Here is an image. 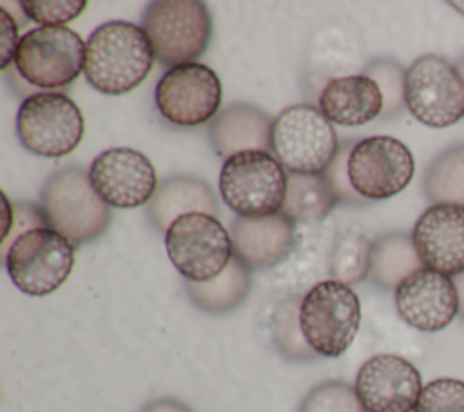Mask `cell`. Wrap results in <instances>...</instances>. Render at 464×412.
Here are the masks:
<instances>
[{
    "label": "cell",
    "instance_id": "1",
    "mask_svg": "<svg viewBox=\"0 0 464 412\" xmlns=\"http://www.w3.org/2000/svg\"><path fill=\"white\" fill-rule=\"evenodd\" d=\"M154 51L143 27L127 20L98 25L85 51V80L107 96H120L138 87L154 65Z\"/></svg>",
    "mask_w": 464,
    "mask_h": 412
},
{
    "label": "cell",
    "instance_id": "2",
    "mask_svg": "<svg viewBox=\"0 0 464 412\" xmlns=\"http://www.w3.org/2000/svg\"><path fill=\"white\" fill-rule=\"evenodd\" d=\"M40 209L45 225L74 247L102 236L111 221L109 205L96 194L89 172L80 165L62 167L45 180Z\"/></svg>",
    "mask_w": 464,
    "mask_h": 412
},
{
    "label": "cell",
    "instance_id": "3",
    "mask_svg": "<svg viewBox=\"0 0 464 412\" xmlns=\"http://www.w3.org/2000/svg\"><path fill=\"white\" fill-rule=\"evenodd\" d=\"M361 301L350 285L335 280L315 283L299 299V327L317 356L339 358L355 339Z\"/></svg>",
    "mask_w": 464,
    "mask_h": 412
},
{
    "label": "cell",
    "instance_id": "4",
    "mask_svg": "<svg viewBox=\"0 0 464 412\" xmlns=\"http://www.w3.org/2000/svg\"><path fill=\"white\" fill-rule=\"evenodd\" d=\"M288 174L268 151H243L223 162L219 194L237 216L277 214L286 196Z\"/></svg>",
    "mask_w": 464,
    "mask_h": 412
},
{
    "label": "cell",
    "instance_id": "5",
    "mask_svg": "<svg viewBox=\"0 0 464 412\" xmlns=\"http://www.w3.org/2000/svg\"><path fill=\"white\" fill-rule=\"evenodd\" d=\"M141 24L156 60L169 69L196 62L212 36L208 7L199 0H154Z\"/></svg>",
    "mask_w": 464,
    "mask_h": 412
},
{
    "label": "cell",
    "instance_id": "6",
    "mask_svg": "<svg viewBox=\"0 0 464 412\" xmlns=\"http://www.w3.org/2000/svg\"><path fill=\"white\" fill-rule=\"evenodd\" d=\"M334 123L314 105H290L272 123L270 152L288 172H324L339 152Z\"/></svg>",
    "mask_w": 464,
    "mask_h": 412
},
{
    "label": "cell",
    "instance_id": "7",
    "mask_svg": "<svg viewBox=\"0 0 464 412\" xmlns=\"http://www.w3.org/2000/svg\"><path fill=\"white\" fill-rule=\"evenodd\" d=\"M4 265L16 289L29 296H47L71 276L74 245L49 227L31 229L7 245Z\"/></svg>",
    "mask_w": 464,
    "mask_h": 412
},
{
    "label": "cell",
    "instance_id": "8",
    "mask_svg": "<svg viewBox=\"0 0 464 412\" xmlns=\"http://www.w3.org/2000/svg\"><path fill=\"white\" fill-rule=\"evenodd\" d=\"M87 44L83 38L62 27H34L20 36L14 67L29 85L44 91L67 87L85 69Z\"/></svg>",
    "mask_w": 464,
    "mask_h": 412
},
{
    "label": "cell",
    "instance_id": "9",
    "mask_svg": "<svg viewBox=\"0 0 464 412\" xmlns=\"http://www.w3.org/2000/svg\"><path fill=\"white\" fill-rule=\"evenodd\" d=\"M170 263L187 281H208L219 276L234 256L230 232L218 216L188 212L165 231Z\"/></svg>",
    "mask_w": 464,
    "mask_h": 412
},
{
    "label": "cell",
    "instance_id": "10",
    "mask_svg": "<svg viewBox=\"0 0 464 412\" xmlns=\"http://www.w3.org/2000/svg\"><path fill=\"white\" fill-rule=\"evenodd\" d=\"M83 129L80 107L63 93H33L16 113L20 143L29 152L44 158L71 154L80 145Z\"/></svg>",
    "mask_w": 464,
    "mask_h": 412
},
{
    "label": "cell",
    "instance_id": "11",
    "mask_svg": "<svg viewBox=\"0 0 464 412\" xmlns=\"http://www.w3.org/2000/svg\"><path fill=\"white\" fill-rule=\"evenodd\" d=\"M404 103L426 127L444 129L464 118V80L455 64L439 56H419L406 69Z\"/></svg>",
    "mask_w": 464,
    "mask_h": 412
},
{
    "label": "cell",
    "instance_id": "12",
    "mask_svg": "<svg viewBox=\"0 0 464 412\" xmlns=\"http://www.w3.org/2000/svg\"><path fill=\"white\" fill-rule=\"evenodd\" d=\"M413 174L411 151L393 136L362 138L353 143L348 156V178L362 200H388L402 192Z\"/></svg>",
    "mask_w": 464,
    "mask_h": 412
},
{
    "label": "cell",
    "instance_id": "13",
    "mask_svg": "<svg viewBox=\"0 0 464 412\" xmlns=\"http://www.w3.org/2000/svg\"><path fill=\"white\" fill-rule=\"evenodd\" d=\"M221 80L205 64L192 62L165 71L154 89L158 113L179 127L212 122L221 111Z\"/></svg>",
    "mask_w": 464,
    "mask_h": 412
},
{
    "label": "cell",
    "instance_id": "14",
    "mask_svg": "<svg viewBox=\"0 0 464 412\" xmlns=\"http://www.w3.org/2000/svg\"><path fill=\"white\" fill-rule=\"evenodd\" d=\"M89 180L96 194L109 207L118 209L150 203L160 185L150 160L130 147H112L100 152L89 165Z\"/></svg>",
    "mask_w": 464,
    "mask_h": 412
},
{
    "label": "cell",
    "instance_id": "15",
    "mask_svg": "<svg viewBox=\"0 0 464 412\" xmlns=\"http://www.w3.org/2000/svg\"><path fill=\"white\" fill-rule=\"evenodd\" d=\"M353 387L366 412H413L422 378L406 358L375 354L361 365Z\"/></svg>",
    "mask_w": 464,
    "mask_h": 412
},
{
    "label": "cell",
    "instance_id": "16",
    "mask_svg": "<svg viewBox=\"0 0 464 412\" xmlns=\"http://www.w3.org/2000/svg\"><path fill=\"white\" fill-rule=\"evenodd\" d=\"M395 309L402 321L420 332H439L459 316L453 278L422 267L395 289Z\"/></svg>",
    "mask_w": 464,
    "mask_h": 412
},
{
    "label": "cell",
    "instance_id": "17",
    "mask_svg": "<svg viewBox=\"0 0 464 412\" xmlns=\"http://www.w3.org/2000/svg\"><path fill=\"white\" fill-rule=\"evenodd\" d=\"M411 240L424 267L450 278L464 272V207L430 205L415 221Z\"/></svg>",
    "mask_w": 464,
    "mask_h": 412
},
{
    "label": "cell",
    "instance_id": "18",
    "mask_svg": "<svg viewBox=\"0 0 464 412\" xmlns=\"http://www.w3.org/2000/svg\"><path fill=\"white\" fill-rule=\"evenodd\" d=\"M234 256L250 270L268 269L283 261L295 245V223L283 212L270 216H236L230 225Z\"/></svg>",
    "mask_w": 464,
    "mask_h": 412
},
{
    "label": "cell",
    "instance_id": "19",
    "mask_svg": "<svg viewBox=\"0 0 464 412\" xmlns=\"http://www.w3.org/2000/svg\"><path fill=\"white\" fill-rule=\"evenodd\" d=\"M382 109V93L377 82L366 74L332 78L319 94V111L334 125H364L381 116Z\"/></svg>",
    "mask_w": 464,
    "mask_h": 412
},
{
    "label": "cell",
    "instance_id": "20",
    "mask_svg": "<svg viewBox=\"0 0 464 412\" xmlns=\"http://www.w3.org/2000/svg\"><path fill=\"white\" fill-rule=\"evenodd\" d=\"M274 120L250 103H232L210 122L208 136L219 156L230 158L243 151H268L272 147Z\"/></svg>",
    "mask_w": 464,
    "mask_h": 412
},
{
    "label": "cell",
    "instance_id": "21",
    "mask_svg": "<svg viewBox=\"0 0 464 412\" xmlns=\"http://www.w3.org/2000/svg\"><path fill=\"white\" fill-rule=\"evenodd\" d=\"M219 211L212 187L196 176L176 174L165 178L147 207V216L156 231L165 232L169 225L188 212L216 216Z\"/></svg>",
    "mask_w": 464,
    "mask_h": 412
},
{
    "label": "cell",
    "instance_id": "22",
    "mask_svg": "<svg viewBox=\"0 0 464 412\" xmlns=\"http://www.w3.org/2000/svg\"><path fill=\"white\" fill-rule=\"evenodd\" d=\"M339 196L324 172H288L286 196L281 212L294 223H312L326 218Z\"/></svg>",
    "mask_w": 464,
    "mask_h": 412
},
{
    "label": "cell",
    "instance_id": "23",
    "mask_svg": "<svg viewBox=\"0 0 464 412\" xmlns=\"http://www.w3.org/2000/svg\"><path fill=\"white\" fill-rule=\"evenodd\" d=\"M250 269L232 256L227 269L208 281H187V292L194 305L210 314H225L239 307L250 292Z\"/></svg>",
    "mask_w": 464,
    "mask_h": 412
},
{
    "label": "cell",
    "instance_id": "24",
    "mask_svg": "<svg viewBox=\"0 0 464 412\" xmlns=\"http://www.w3.org/2000/svg\"><path fill=\"white\" fill-rule=\"evenodd\" d=\"M422 267L411 234L390 232L373 241L368 278L384 290H395L402 280Z\"/></svg>",
    "mask_w": 464,
    "mask_h": 412
},
{
    "label": "cell",
    "instance_id": "25",
    "mask_svg": "<svg viewBox=\"0 0 464 412\" xmlns=\"http://www.w3.org/2000/svg\"><path fill=\"white\" fill-rule=\"evenodd\" d=\"M422 189L431 205L464 207V143L444 149L428 163Z\"/></svg>",
    "mask_w": 464,
    "mask_h": 412
},
{
    "label": "cell",
    "instance_id": "26",
    "mask_svg": "<svg viewBox=\"0 0 464 412\" xmlns=\"http://www.w3.org/2000/svg\"><path fill=\"white\" fill-rule=\"evenodd\" d=\"M372 247L373 241L359 231L341 232L330 250L328 269L332 280L344 285H355L366 280L370 276Z\"/></svg>",
    "mask_w": 464,
    "mask_h": 412
},
{
    "label": "cell",
    "instance_id": "27",
    "mask_svg": "<svg viewBox=\"0 0 464 412\" xmlns=\"http://www.w3.org/2000/svg\"><path fill=\"white\" fill-rule=\"evenodd\" d=\"M299 412H366V408L353 385L346 381H324L304 396Z\"/></svg>",
    "mask_w": 464,
    "mask_h": 412
},
{
    "label": "cell",
    "instance_id": "28",
    "mask_svg": "<svg viewBox=\"0 0 464 412\" xmlns=\"http://www.w3.org/2000/svg\"><path fill=\"white\" fill-rule=\"evenodd\" d=\"M366 76L377 82L382 98H384V109L381 116H393L401 113L404 103V85H406V71L401 64L390 58H379L368 64L364 69Z\"/></svg>",
    "mask_w": 464,
    "mask_h": 412
},
{
    "label": "cell",
    "instance_id": "29",
    "mask_svg": "<svg viewBox=\"0 0 464 412\" xmlns=\"http://www.w3.org/2000/svg\"><path fill=\"white\" fill-rule=\"evenodd\" d=\"M413 412H464V381L439 378L422 387Z\"/></svg>",
    "mask_w": 464,
    "mask_h": 412
},
{
    "label": "cell",
    "instance_id": "30",
    "mask_svg": "<svg viewBox=\"0 0 464 412\" xmlns=\"http://www.w3.org/2000/svg\"><path fill=\"white\" fill-rule=\"evenodd\" d=\"M22 13L44 27H62L78 18L85 7V0H22Z\"/></svg>",
    "mask_w": 464,
    "mask_h": 412
},
{
    "label": "cell",
    "instance_id": "31",
    "mask_svg": "<svg viewBox=\"0 0 464 412\" xmlns=\"http://www.w3.org/2000/svg\"><path fill=\"white\" fill-rule=\"evenodd\" d=\"M276 341L281 352L292 359H312L317 354L304 341L299 327V305H283L276 316Z\"/></svg>",
    "mask_w": 464,
    "mask_h": 412
},
{
    "label": "cell",
    "instance_id": "32",
    "mask_svg": "<svg viewBox=\"0 0 464 412\" xmlns=\"http://www.w3.org/2000/svg\"><path fill=\"white\" fill-rule=\"evenodd\" d=\"M352 147H353L352 142H344L341 145L335 160L332 162V165L324 171V174L330 180L332 187L335 189V192L339 196V201H344V203H350V205H361L366 200H362L352 189V183H350V178H348V156H350Z\"/></svg>",
    "mask_w": 464,
    "mask_h": 412
},
{
    "label": "cell",
    "instance_id": "33",
    "mask_svg": "<svg viewBox=\"0 0 464 412\" xmlns=\"http://www.w3.org/2000/svg\"><path fill=\"white\" fill-rule=\"evenodd\" d=\"M0 15H2V22H0V33H2V65L0 69L5 71L9 67L11 62H14V54H16V49H18V44H20V38H18V29H16V22L14 18L7 13V9L2 5L0 7Z\"/></svg>",
    "mask_w": 464,
    "mask_h": 412
},
{
    "label": "cell",
    "instance_id": "34",
    "mask_svg": "<svg viewBox=\"0 0 464 412\" xmlns=\"http://www.w3.org/2000/svg\"><path fill=\"white\" fill-rule=\"evenodd\" d=\"M141 412H192L185 403L172 399V397H163L149 403L147 407L141 408Z\"/></svg>",
    "mask_w": 464,
    "mask_h": 412
},
{
    "label": "cell",
    "instance_id": "35",
    "mask_svg": "<svg viewBox=\"0 0 464 412\" xmlns=\"http://www.w3.org/2000/svg\"><path fill=\"white\" fill-rule=\"evenodd\" d=\"M453 283L459 296V316L464 319V272L453 276Z\"/></svg>",
    "mask_w": 464,
    "mask_h": 412
},
{
    "label": "cell",
    "instance_id": "36",
    "mask_svg": "<svg viewBox=\"0 0 464 412\" xmlns=\"http://www.w3.org/2000/svg\"><path fill=\"white\" fill-rule=\"evenodd\" d=\"M450 4V7H453L459 15H462L464 16V2L462 0H457V2H448Z\"/></svg>",
    "mask_w": 464,
    "mask_h": 412
},
{
    "label": "cell",
    "instance_id": "37",
    "mask_svg": "<svg viewBox=\"0 0 464 412\" xmlns=\"http://www.w3.org/2000/svg\"><path fill=\"white\" fill-rule=\"evenodd\" d=\"M455 65H457V69H459V73H460V76H462V80H464V56H462Z\"/></svg>",
    "mask_w": 464,
    "mask_h": 412
}]
</instances>
